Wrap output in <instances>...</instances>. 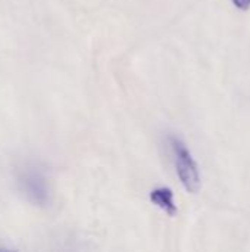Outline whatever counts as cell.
Masks as SVG:
<instances>
[{
    "instance_id": "cell-1",
    "label": "cell",
    "mask_w": 250,
    "mask_h": 252,
    "mask_svg": "<svg viewBox=\"0 0 250 252\" xmlns=\"http://www.w3.org/2000/svg\"><path fill=\"white\" fill-rule=\"evenodd\" d=\"M169 145H171V151L174 155L175 171H177L180 182L183 183L187 192L197 193L202 186V179H200L199 165L194 161L192 152L189 151L186 143L175 136L169 137Z\"/></svg>"
},
{
    "instance_id": "cell-2",
    "label": "cell",
    "mask_w": 250,
    "mask_h": 252,
    "mask_svg": "<svg viewBox=\"0 0 250 252\" xmlns=\"http://www.w3.org/2000/svg\"><path fill=\"white\" fill-rule=\"evenodd\" d=\"M18 185L31 204L37 207H47L50 204V185L41 170L35 167L22 170L18 177Z\"/></svg>"
},
{
    "instance_id": "cell-3",
    "label": "cell",
    "mask_w": 250,
    "mask_h": 252,
    "mask_svg": "<svg viewBox=\"0 0 250 252\" xmlns=\"http://www.w3.org/2000/svg\"><path fill=\"white\" fill-rule=\"evenodd\" d=\"M150 202L167 213L169 217H175L178 208L174 201V193L169 188H156L150 192Z\"/></svg>"
},
{
    "instance_id": "cell-4",
    "label": "cell",
    "mask_w": 250,
    "mask_h": 252,
    "mask_svg": "<svg viewBox=\"0 0 250 252\" xmlns=\"http://www.w3.org/2000/svg\"><path fill=\"white\" fill-rule=\"evenodd\" d=\"M233 3L236 4L237 9H242V10H248L250 7V0H233Z\"/></svg>"
}]
</instances>
